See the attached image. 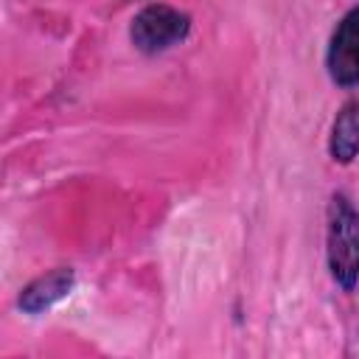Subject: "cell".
<instances>
[{"instance_id": "6da1fadb", "label": "cell", "mask_w": 359, "mask_h": 359, "mask_svg": "<svg viewBox=\"0 0 359 359\" xmlns=\"http://www.w3.org/2000/svg\"><path fill=\"white\" fill-rule=\"evenodd\" d=\"M328 269L342 289L359 280V210L345 196H334L328 213Z\"/></svg>"}, {"instance_id": "7a4b0ae2", "label": "cell", "mask_w": 359, "mask_h": 359, "mask_svg": "<svg viewBox=\"0 0 359 359\" xmlns=\"http://www.w3.org/2000/svg\"><path fill=\"white\" fill-rule=\"evenodd\" d=\"M188 28H191L188 14H182L165 3H149L146 8H140L135 14L129 36L137 50L160 53V50H168L171 45L182 42L188 36Z\"/></svg>"}, {"instance_id": "3957f363", "label": "cell", "mask_w": 359, "mask_h": 359, "mask_svg": "<svg viewBox=\"0 0 359 359\" xmlns=\"http://www.w3.org/2000/svg\"><path fill=\"white\" fill-rule=\"evenodd\" d=\"M328 76L339 87L359 84V6H353L331 34Z\"/></svg>"}, {"instance_id": "277c9868", "label": "cell", "mask_w": 359, "mask_h": 359, "mask_svg": "<svg viewBox=\"0 0 359 359\" xmlns=\"http://www.w3.org/2000/svg\"><path fill=\"white\" fill-rule=\"evenodd\" d=\"M76 283V275L70 266H59V269H50L48 275H39L36 280H31L22 292H20V309L25 314H42L48 311L50 306H56L62 297L70 294Z\"/></svg>"}, {"instance_id": "5b68a950", "label": "cell", "mask_w": 359, "mask_h": 359, "mask_svg": "<svg viewBox=\"0 0 359 359\" xmlns=\"http://www.w3.org/2000/svg\"><path fill=\"white\" fill-rule=\"evenodd\" d=\"M328 151L337 163H351L359 154V101H348L337 112Z\"/></svg>"}]
</instances>
